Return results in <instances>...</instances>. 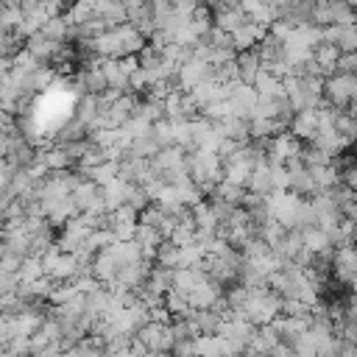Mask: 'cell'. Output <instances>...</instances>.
Instances as JSON below:
<instances>
[{"instance_id":"1","label":"cell","mask_w":357,"mask_h":357,"mask_svg":"<svg viewBox=\"0 0 357 357\" xmlns=\"http://www.w3.org/2000/svg\"><path fill=\"white\" fill-rule=\"evenodd\" d=\"M190 173H192V181L201 187L204 195H212V190L223 181V156L218 151H204V148H195L190 156Z\"/></svg>"},{"instance_id":"2","label":"cell","mask_w":357,"mask_h":357,"mask_svg":"<svg viewBox=\"0 0 357 357\" xmlns=\"http://www.w3.org/2000/svg\"><path fill=\"white\" fill-rule=\"evenodd\" d=\"M357 98V75H346V73H335L326 78L324 84V100L329 106H351V100Z\"/></svg>"},{"instance_id":"3","label":"cell","mask_w":357,"mask_h":357,"mask_svg":"<svg viewBox=\"0 0 357 357\" xmlns=\"http://www.w3.org/2000/svg\"><path fill=\"white\" fill-rule=\"evenodd\" d=\"M301 139L287 128V131H279L276 137H271V145H268V156L273 165H287L293 159L301 156Z\"/></svg>"},{"instance_id":"4","label":"cell","mask_w":357,"mask_h":357,"mask_svg":"<svg viewBox=\"0 0 357 357\" xmlns=\"http://www.w3.org/2000/svg\"><path fill=\"white\" fill-rule=\"evenodd\" d=\"M151 262L153 259H134V262H126L117 273V279L109 284V287H126V290H139L142 284H148V276H151Z\"/></svg>"},{"instance_id":"5","label":"cell","mask_w":357,"mask_h":357,"mask_svg":"<svg viewBox=\"0 0 357 357\" xmlns=\"http://www.w3.org/2000/svg\"><path fill=\"white\" fill-rule=\"evenodd\" d=\"M257 103H259V92L254 89V84L237 81V84L231 86L229 106H231V114H234V117H245V120H251V117H254Z\"/></svg>"},{"instance_id":"6","label":"cell","mask_w":357,"mask_h":357,"mask_svg":"<svg viewBox=\"0 0 357 357\" xmlns=\"http://www.w3.org/2000/svg\"><path fill=\"white\" fill-rule=\"evenodd\" d=\"M187 298H190L192 310H212V307L223 298V284L206 273V276L187 293Z\"/></svg>"},{"instance_id":"7","label":"cell","mask_w":357,"mask_h":357,"mask_svg":"<svg viewBox=\"0 0 357 357\" xmlns=\"http://www.w3.org/2000/svg\"><path fill=\"white\" fill-rule=\"evenodd\" d=\"M268 25H259V22H254V20H248L245 25H240L234 33H231V42H234V50L240 53V50H251V47H257L265 36H268Z\"/></svg>"},{"instance_id":"8","label":"cell","mask_w":357,"mask_h":357,"mask_svg":"<svg viewBox=\"0 0 357 357\" xmlns=\"http://www.w3.org/2000/svg\"><path fill=\"white\" fill-rule=\"evenodd\" d=\"M332 271L340 282L351 284L354 273H357V248L354 245H343V248H335V257H332Z\"/></svg>"},{"instance_id":"9","label":"cell","mask_w":357,"mask_h":357,"mask_svg":"<svg viewBox=\"0 0 357 357\" xmlns=\"http://www.w3.org/2000/svg\"><path fill=\"white\" fill-rule=\"evenodd\" d=\"M151 162H153V170H156V173H170V170H176V167L190 165V162H187V151H184L181 145H167V148H162Z\"/></svg>"},{"instance_id":"10","label":"cell","mask_w":357,"mask_h":357,"mask_svg":"<svg viewBox=\"0 0 357 357\" xmlns=\"http://www.w3.org/2000/svg\"><path fill=\"white\" fill-rule=\"evenodd\" d=\"M254 89L259 92V98H287L284 78H279V75L271 73L268 67L259 70V75H257V81H254Z\"/></svg>"},{"instance_id":"11","label":"cell","mask_w":357,"mask_h":357,"mask_svg":"<svg viewBox=\"0 0 357 357\" xmlns=\"http://www.w3.org/2000/svg\"><path fill=\"white\" fill-rule=\"evenodd\" d=\"M290 131L298 139L312 142V137L318 134V109H301V112H296V117L290 123Z\"/></svg>"},{"instance_id":"12","label":"cell","mask_w":357,"mask_h":357,"mask_svg":"<svg viewBox=\"0 0 357 357\" xmlns=\"http://www.w3.org/2000/svg\"><path fill=\"white\" fill-rule=\"evenodd\" d=\"M103 75L109 81V89H120V92H131V75L123 70L120 59H103Z\"/></svg>"},{"instance_id":"13","label":"cell","mask_w":357,"mask_h":357,"mask_svg":"<svg viewBox=\"0 0 357 357\" xmlns=\"http://www.w3.org/2000/svg\"><path fill=\"white\" fill-rule=\"evenodd\" d=\"M237 67H240V81L254 84L257 75H259V70H262L265 64H262L257 47H251V50H240V53H237Z\"/></svg>"},{"instance_id":"14","label":"cell","mask_w":357,"mask_h":357,"mask_svg":"<svg viewBox=\"0 0 357 357\" xmlns=\"http://www.w3.org/2000/svg\"><path fill=\"white\" fill-rule=\"evenodd\" d=\"M240 6H243V11L254 20V22H259V25H273L276 22V11H273V6L268 3V0H240Z\"/></svg>"},{"instance_id":"15","label":"cell","mask_w":357,"mask_h":357,"mask_svg":"<svg viewBox=\"0 0 357 357\" xmlns=\"http://www.w3.org/2000/svg\"><path fill=\"white\" fill-rule=\"evenodd\" d=\"M187 318H190L195 335H215L220 326V315L215 310H192Z\"/></svg>"},{"instance_id":"16","label":"cell","mask_w":357,"mask_h":357,"mask_svg":"<svg viewBox=\"0 0 357 357\" xmlns=\"http://www.w3.org/2000/svg\"><path fill=\"white\" fill-rule=\"evenodd\" d=\"M192 218H195L198 231H218L220 229V218H218V212L212 209L209 201H198L192 206Z\"/></svg>"},{"instance_id":"17","label":"cell","mask_w":357,"mask_h":357,"mask_svg":"<svg viewBox=\"0 0 357 357\" xmlns=\"http://www.w3.org/2000/svg\"><path fill=\"white\" fill-rule=\"evenodd\" d=\"M257 53H259L262 64L268 67V64H273V61H282V59H284V42L268 31V36L257 45Z\"/></svg>"},{"instance_id":"18","label":"cell","mask_w":357,"mask_h":357,"mask_svg":"<svg viewBox=\"0 0 357 357\" xmlns=\"http://www.w3.org/2000/svg\"><path fill=\"white\" fill-rule=\"evenodd\" d=\"M39 159L47 165V170L53 173V170H67L70 165H75V159L67 153V148L64 145H56V148H45V151H39Z\"/></svg>"},{"instance_id":"19","label":"cell","mask_w":357,"mask_h":357,"mask_svg":"<svg viewBox=\"0 0 357 357\" xmlns=\"http://www.w3.org/2000/svg\"><path fill=\"white\" fill-rule=\"evenodd\" d=\"M204 276H206L204 268H176V271H173V290L190 293Z\"/></svg>"},{"instance_id":"20","label":"cell","mask_w":357,"mask_h":357,"mask_svg":"<svg viewBox=\"0 0 357 357\" xmlns=\"http://www.w3.org/2000/svg\"><path fill=\"white\" fill-rule=\"evenodd\" d=\"M251 17L243 11V6H234V8H229V11H220V14H215V25L218 28H223L226 33H234L240 25H245Z\"/></svg>"},{"instance_id":"21","label":"cell","mask_w":357,"mask_h":357,"mask_svg":"<svg viewBox=\"0 0 357 357\" xmlns=\"http://www.w3.org/2000/svg\"><path fill=\"white\" fill-rule=\"evenodd\" d=\"M340 47L337 45H332V42H324V45H318L315 47V53H312V59L324 67V73H326V78L329 75H335V64H337V59H340Z\"/></svg>"},{"instance_id":"22","label":"cell","mask_w":357,"mask_h":357,"mask_svg":"<svg viewBox=\"0 0 357 357\" xmlns=\"http://www.w3.org/2000/svg\"><path fill=\"white\" fill-rule=\"evenodd\" d=\"M248 192H257V195H271V192H273L271 165H259V167H254L251 181H248Z\"/></svg>"},{"instance_id":"23","label":"cell","mask_w":357,"mask_h":357,"mask_svg":"<svg viewBox=\"0 0 357 357\" xmlns=\"http://www.w3.org/2000/svg\"><path fill=\"white\" fill-rule=\"evenodd\" d=\"M117 176H120V162H114V159H106V162H100L98 167H92V170L86 173V178H92V181L100 184V187L112 184Z\"/></svg>"},{"instance_id":"24","label":"cell","mask_w":357,"mask_h":357,"mask_svg":"<svg viewBox=\"0 0 357 357\" xmlns=\"http://www.w3.org/2000/svg\"><path fill=\"white\" fill-rule=\"evenodd\" d=\"M98 195H100V184H95L92 178H84V181L75 187V192H73V198H75V204H78L81 212H86Z\"/></svg>"},{"instance_id":"25","label":"cell","mask_w":357,"mask_h":357,"mask_svg":"<svg viewBox=\"0 0 357 357\" xmlns=\"http://www.w3.org/2000/svg\"><path fill=\"white\" fill-rule=\"evenodd\" d=\"M165 307L173 312V318H187V315L192 312V304H190L187 293H181V290H170V293H165Z\"/></svg>"},{"instance_id":"26","label":"cell","mask_w":357,"mask_h":357,"mask_svg":"<svg viewBox=\"0 0 357 357\" xmlns=\"http://www.w3.org/2000/svg\"><path fill=\"white\" fill-rule=\"evenodd\" d=\"M156 265H165V268H178L181 265V245H176L173 240H165L156 251Z\"/></svg>"},{"instance_id":"27","label":"cell","mask_w":357,"mask_h":357,"mask_svg":"<svg viewBox=\"0 0 357 357\" xmlns=\"http://www.w3.org/2000/svg\"><path fill=\"white\" fill-rule=\"evenodd\" d=\"M148 287H153L156 293H170L173 290V268H165V265H156L148 276Z\"/></svg>"},{"instance_id":"28","label":"cell","mask_w":357,"mask_h":357,"mask_svg":"<svg viewBox=\"0 0 357 357\" xmlns=\"http://www.w3.org/2000/svg\"><path fill=\"white\" fill-rule=\"evenodd\" d=\"M81 290L75 287V282H56V287H53V293H50V304L53 307H59V304H67V301H73L75 296H78Z\"/></svg>"},{"instance_id":"29","label":"cell","mask_w":357,"mask_h":357,"mask_svg":"<svg viewBox=\"0 0 357 357\" xmlns=\"http://www.w3.org/2000/svg\"><path fill=\"white\" fill-rule=\"evenodd\" d=\"M248 298H251V287L243 284V282H234V284L229 287V293H226V304H229L231 310H243V307L248 304Z\"/></svg>"},{"instance_id":"30","label":"cell","mask_w":357,"mask_h":357,"mask_svg":"<svg viewBox=\"0 0 357 357\" xmlns=\"http://www.w3.org/2000/svg\"><path fill=\"white\" fill-rule=\"evenodd\" d=\"M109 229L114 231V240H117V243H128V240H134V237H137L139 220H117V223H112Z\"/></svg>"},{"instance_id":"31","label":"cell","mask_w":357,"mask_h":357,"mask_svg":"<svg viewBox=\"0 0 357 357\" xmlns=\"http://www.w3.org/2000/svg\"><path fill=\"white\" fill-rule=\"evenodd\" d=\"M335 73H346V75H357V53H340Z\"/></svg>"},{"instance_id":"32","label":"cell","mask_w":357,"mask_h":357,"mask_svg":"<svg viewBox=\"0 0 357 357\" xmlns=\"http://www.w3.org/2000/svg\"><path fill=\"white\" fill-rule=\"evenodd\" d=\"M293 28H296V25H290L287 20H276V22L271 25V33H273V36H279L282 42H287V39H290V33H293Z\"/></svg>"},{"instance_id":"33","label":"cell","mask_w":357,"mask_h":357,"mask_svg":"<svg viewBox=\"0 0 357 357\" xmlns=\"http://www.w3.org/2000/svg\"><path fill=\"white\" fill-rule=\"evenodd\" d=\"M343 184L357 192V165H349V167L343 170Z\"/></svg>"},{"instance_id":"34","label":"cell","mask_w":357,"mask_h":357,"mask_svg":"<svg viewBox=\"0 0 357 357\" xmlns=\"http://www.w3.org/2000/svg\"><path fill=\"white\" fill-rule=\"evenodd\" d=\"M123 3H126V6H128V11H131V8H142V6H148L151 0H123Z\"/></svg>"},{"instance_id":"35","label":"cell","mask_w":357,"mask_h":357,"mask_svg":"<svg viewBox=\"0 0 357 357\" xmlns=\"http://www.w3.org/2000/svg\"><path fill=\"white\" fill-rule=\"evenodd\" d=\"M148 357H176V354L173 351H151Z\"/></svg>"},{"instance_id":"36","label":"cell","mask_w":357,"mask_h":357,"mask_svg":"<svg viewBox=\"0 0 357 357\" xmlns=\"http://www.w3.org/2000/svg\"><path fill=\"white\" fill-rule=\"evenodd\" d=\"M340 357H357V351L354 349H349V346H343V354Z\"/></svg>"},{"instance_id":"37","label":"cell","mask_w":357,"mask_h":357,"mask_svg":"<svg viewBox=\"0 0 357 357\" xmlns=\"http://www.w3.org/2000/svg\"><path fill=\"white\" fill-rule=\"evenodd\" d=\"M173 6H181V3H201V0H170Z\"/></svg>"},{"instance_id":"38","label":"cell","mask_w":357,"mask_h":357,"mask_svg":"<svg viewBox=\"0 0 357 357\" xmlns=\"http://www.w3.org/2000/svg\"><path fill=\"white\" fill-rule=\"evenodd\" d=\"M349 3H351V8H354V11H357V0H349Z\"/></svg>"},{"instance_id":"39","label":"cell","mask_w":357,"mask_h":357,"mask_svg":"<svg viewBox=\"0 0 357 357\" xmlns=\"http://www.w3.org/2000/svg\"><path fill=\"white\" fill-rule=\"evenodd\" d=\"M315 3H329V0H315Z\"/></svg>"}]
</instances>
